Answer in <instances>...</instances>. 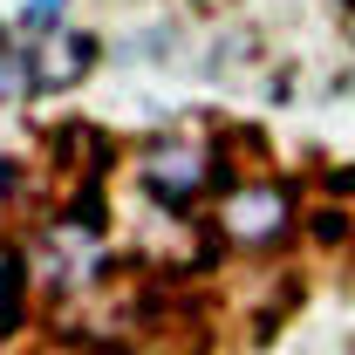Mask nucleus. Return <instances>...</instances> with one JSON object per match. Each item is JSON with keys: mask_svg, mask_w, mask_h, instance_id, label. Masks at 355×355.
<instances>
[{"mask_svg": "<svg viewBox=\"0 0 355 355\" xmlns=\"http://www.w3.org/2000/svg\"><path fill=\"white\" fill-rule=\"evenodd\" d=\"M301 219H308V205H301V191L287 184V178H232L219 191V219H212V232H219L225 246H239V253H273V246H287L294 232H301Z\"/></svg>", "mask_w": 355, "mask_h": 355, "instance_id": "f257e3e1", "label": "nucleus"}, {"mask_svg": "<svg viewBox=\"0 0 355 355\" xmlns=\"http://www.w3.org/2000/svg\"><path fill=\"white\" fill-rule=\"evenodd\" d=\"M137 184H144L164 212H178V205L205 198L212 184H232V178H225V164L205 144H191V137H150V144L137 150Z\"/></svg>", "mask_w": 355, "mask_h": 355, "instance_id": "f03ea898", "label": "nucleus"}, {"mask_svg": "<svg viewBox=\"0 0 355 355\" xmlns=\"http://www.w3.org/2000/svg\"><path fill=\"white\" fill-rule=\"evenodd\" d=\"M28 69H35V96H62V89H76L89 69H96V35L62 28V35H48L42 48H28Z\"/></svg>", "mask_w": 355, "mask_h": 355, "instance_id": "7ed1b4c3", "label": "nucleus"}, {"mask_svg": "<svg viewBox=\"0 0 355 355\" xmlns=\"http://www.w3.org/2000/svg\"><path fill=\"white\" fill-rule=\"evenodd\" d=\"M62 14H69V0H28L21 7V35H62Z\"/></svg>", "mask_w": 355, "mask_h": 355, "instance_id": "20e7f679", "label": "nucleus"}, {"mask_svg": "<svg viewBox=\"0 0 355 355\" xmlns=\"http://www.w3.org/2000/svg\"><path fill=\"white\" fill-rule=\"evenodd\" d=\"M308 219H314V239H328V246H335V239H349V219H342L335 205H314Z\"/></svg>", "mask_w": 355, "mask_h": 355, "instance_id": "39448f33", "label": "nucleus"}, {"mask_svg": "<svg viewBox=\"0 0 355 355\" xmlns=\"http://www.w3.org/2000/svg\"><path fill=\"white\" fill-rule=\"evenodd\" d=\"M7 191H14V164L0 157V198H7Z\"/></svg>", "mask_w": 355, "mask_h": 355, "instance_id": "423d86ee", "label": "nucleus"}, {"mask_svg": "<svg viewBox=\"0 0 355 355\" xmlns=\"http://www.w3.org/2000/svg\"><path fill=\"white\" fill-rule=\"evenodd\" d=\"M7 48H14V35H7V28H0V55H7Z\"/></svg>", "mask_w": 355, "mask_h": 355, "instance_id": "0eeeda50", "label": "nucleus"}]
</instances>
